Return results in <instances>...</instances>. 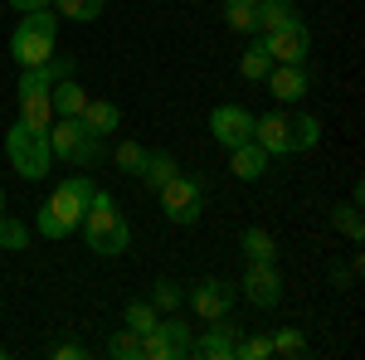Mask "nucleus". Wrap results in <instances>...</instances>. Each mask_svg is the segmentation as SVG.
Instances as JSON below:
<instances>
[{"instance_id":"9","label":"nucleus","mask_w":365,"mask_h":360,"mask_svg":"<svg viewBox=\"0 0 365 360\" xmlns=\"http://www.w3.org/2000/svg\"><path fill=\"white\" fill-rule=\"evenodd\" d=\"M239 287H244V297H249L258 312H273V307L282 302V273H278V263H249Z\"/></svg>"},{"instance_id":"19","label":"nucleus","mask_w":365,"mask_h":360,"mask_svg":"<svg viewBox=\"0 0 365 360\" xmlns=\"http://www.w3.org/2000/svg\"><path fill=\"white\" fill-rule=\"evenodd\" d=\"M268 73H273V54H268L263 39L253 34V44L244 49V58H239V78H244V83H263Z\"/></svg>"},{"instance_id":"17","label":"nucleus","mask_w":365,"mask_h":360,"mask_svg":"<svg viewBox=\"0 0 365 360\" xmlns=\"http://www.w3.org/2000/svg\"><path fill=\"white\" fill-rule=\"evenodd\" d=\"M49 103H54V117H78V112L88 108V93H83V83H78V73H73V78H58V83L49 88Z\"/></svg>"},{"instance_id":"7","label":"nucleus","mask_w":365,"mask_h":360,"mask_svg":"<svg viewBox=\"0 0 365 360\" xmlns=\"http://www.w3.org/2000/svg\"><path fill=\"white\" fill-rule=\"evenodd\" d=\"M239 336H244V326H239V322L225 312V317L205 322V336H195V341H190V356H195V360H234Z\"/></svg>"},{"instance_id":"34","label":"nucleus","mask_w":365,"mask_h":360,"mask_svg":"<svg viewBox=\"0 0 365 360\" xmlns=\"http://www.w3.org/2000/svg\"><path fill=\"white\" fill-rule=\"evenodd\" d=\"M141 360H175V351H170V341L161 331H156V326H151V331L141 336Z\"/></svg>"},{"instance_id":"36","label":"nucleus","mask_w":365,"mask_h":360,"mask_svg":"<svg viewBox=\"0 0 365 360\" xmlns=\"http://www.w3.org/2000/svg\"><path fill=\"white\" fill-rule=\"evenodd\" d=\"M49 5H54V0H10V10H15V15H29V10H49Z\"/></svg>"},{"instance_id":"30","label":"nucleus","mask_w":365,"mask_h":360,"mask_svg":"<svg viewBox=\"0 0 365 360\" xmlns=\"http://www.w3.org/2000/svg\"><path fill=\"white\" fill-rule=\"evenodd\" d=\"M141 161H146V146H141V141H117L113 146V166L122 170V175H137Z\"/></svg>"},{"instance_id":"14","label":"nucleus","mask_w":365,"mask_h":360,"mask_svg":"<svg viewBox=\"0 0 365 360\" xmlns=\"http://www.w3.org/2000/svg\"><path fill=\"white\" fill-rule=\"evenodd\" d=\"M268 161H273V156H268L258 141H244V146L229 151V170H234L239 180H263V175H268Z\"/></svg>"},{"instance_id":"10","label":"nucleus","mask_w":365,"mask_h":360,"mask_svg":"<svg viewBox=\"0 0 365 360\" xmlns=\"http://www.w3.org/2000/svg\"><path fill=\"white\" fill-rule=\"evenodd\" d=\"M234 302H239V292H234V282H225V277H205V282L190 287V312H195L200 322H215V317L234 312Z\"/></svg>"},{"instance_id":"1","label":"nucleus","mask_w":365,"mask_h":360,"mask_svg":"<svg viewBox=\"0 0 365 360\" xmlns=\"http://www.w3.org/2000/svg\"><path fill=\"white\" fill-rule=\"evenodd\" d=\"M93 175H68L63 185H58L44 205H39V220H34V229L44 234V239H68V234H78V224H83L88 215V200H93Z\"/></svg>"},{"instance_id":"31","label":"nucleus","mask_w":365,"mask_h":360,"mask_svg":"<svg viewBox=\"0 0 365 360\" xmlns=\"http://www.w3.org/2000/svg\"><path fill=\"white\" fill-rule=\"evenodd\" d=\"M220 15H225V25L229 29H239V34H253V0H225V10H220Z\"/></svg>"},{"instance_id":"8","label":"nucleus","mask_w":365,"mask_h":360,"mask_svg":"<svg viewBox=\"0 0 365 360\" xmlns=\"http://www.w3.org/2000/svg\"><path fill=\"white\" fill-rule=\"evenodd\" d=\"M210 137L220 141L225 151H234V146L253 141V112L239 108V103H220V108L210 112Z\"/></svg>"},{"instance_id":"5","label":"nucleus","mask_w":365,"mask_h":360,"mask_svg":"<svg viewBox=\"0 0 365 360\" xmlns=\"http://www.w3.org/2000/svg\"><path fill=\"white\" fill-rule=\"evenodd\" d=\"M49 146H54V161H68V166H98V156H103V137H93L78 117H54Z\"/></svg>"},{"instance_id":"11","label":"nucleus","mask_w":365,"mask_h":360,"mask_svg":"<svg viewBox=\"0 0 365 360\" xmlns=\"http://www.w3.org/2000/svg\"><path fill=\"white\" fill-rule=\"evenodd\" d=\"M258 39H263V49L273 54V63H307V54H312V34H307L302 20L273 29V34H258Z\"/></svg>"},{"instance_id":"33","label":"nucleus","mask_w":365,"mask_h":360,"mask_svg":"<svg viewBox=\"0 0 365 360\" xmlns=\"http://www.w3.org/2000/svg\"><path fill=\"white\" fill-rule=\"evenodd\" d=\"M234 360H273V341H268L263 331H258V336H239Z\"/></svg>"},{"instance_id":"25","label":"nucleus","mask_w":365,"mask_h":360,"mask_svg":"<svg viewBox=\"0 0 365 360\" xmlns=\"http://www.w3.org/2000/svg\"><path fill=\"white\" fill-rule=\"evenodd\" d=\"M49 10L63 15V20H73V25H93V20L103 15V0H54Z\"/></svg>"},{"instance_id":"13","label":"nucleus","mask_w":365,"mask_h":360,"mask_svg":"<svg viewBox=\"0 0 365 360\" xmlns=\"http://www.w3.org/2000/svg\"><path fill=\"white\" fill-rule=\"evenodd\" d=\"M263 83H268V93L287 108V103H302V98H307L312 78H307V68H302V63H273V73H268Z\"/></svg>"},{"instance_id":"37","label":"nucleus","mask_w":365,"mask_h":360,"mask_svg":"<svg viewBox=\"0 0 365 360\" xmlns=\"http://www.w3.org/2000/svg\"><path fill=\"white\" fill-rule=\"evenodd\" d=\"M0 220H5V185H0Z\"/></svg>"},{"instance_id":"20","label":"nucleus","mask_w":365,"mask_h":360,"mask_svg":"<svg viewBox=\"0 0 365 360\" xmlns=\"http://www.w3.org/2000/svg\"><path fill=\"white\" fill-rule=\"evenodd\" d=\"M239 244H244V258H249V263H278V244H273V234L258 229V224H249V229L239 234Z\"/></svg>"},{"instance_id":"3","label":"nucleus","mask_w":365,"mask_h":360,"mask_svg":"<svg viewBox=\"0 0 365 360\" xmlns=\"http://www.w3.org/2000/svg\"><path fill=\"white\" fill-rule=\"evenodd\" d=\"M5 161L20 180H44L54 170V146H49V127H29L15 122L5 132Z\"/></svg>"},{"instance_id":"4","label":"nucleus","mask_w":365,"mask_h":360,"mask_svg":"<svg viewBox=\"0 0 365 360\" xmlns=\"http://www.w3.org/2000/svg\"><path fill=\"white\" fill-rule=\"evenodd\" d=\"M54 39H58V15L54 10H29V15H20V25L10 34V54H15L20 68L49 63V58L58 54Z\"/></svg>"},{"instance_id":"24","label":"nucleus","mask_w":365,"mask_h":360,"mask_svg":"<svg viewBox=\"0 0 365 360\" xmlns=\"http://www.w3.org/2000/svg\"><path fill=\"white\" fill-rule=\"evenodd\" d=\"M122 322H127L137 336H146L156 322H161V312L151 307V297H132V302H127V312H122Z\"/></svg>"},{"instance_id":"21","label":"nucleus","mask_w":365,"mask_h":360,"mask_svg":"<svg viewBox=\"0 0 365 360\" xmlns=\"http://www.w3.org/2000/svg\"><path fill=\"white\" fill-rule=\"evenodd\" d=\"M156 331H161V336L170 341V351H175V360H185V356H190V341H195V336H190V326L180 322V312H161Z\"/></svg>"},{"instance_id":"22","label":"nucleus","mask_w":365,"mask_h":360,"mask_svg":"<svg viewBox=\"0 0 365 360\" xmlns=\"http://www.w3.org/2000/svg\"><path fill=\"white\" fill-rule=\"evenodd\" d=\"M15 98H20V122H29V127H49L54 122L49 93H15Z\"/></svg>"},{"instance_id":"27","label":"nucleus","mask_w":365,"mask_h":360,"mask_svg":"<svg viewBox=\"0 0 365 360\" xmlns=\"http://www.w3.org/2000/svg\"><path fill=\"white\" fill-rule=\"evenodd\" d=\"M0 249L5 253H25L29 249V224L15 220V215H5V220H0Z\"/></svg>"},{"instance_id":"12","label":"nucleus","mask_w":365,"mask_h":360,"mask_svg":"<svg viewBox=\"0 0 365 360\" xmlns=\"http://www.w3.org/2000/svg\"><path fill=\"white\" fill-rule=\"evenodd\" d=\"M253 141L268 156H292V117L287 112H263L253 117Z\"/></svg>"},{"instance_id":"32","label":"nucleus","mask_w":365,"mask_h":360,"mask_svg":"<svg viewBox=\"0 0 365 360\" xmlns=\"http://www.w3.org/2000/svg\"><path fill=\"white\" fill-rule=\"evenodd\" d=\"M336 229L351 239V244H361V239H365V220H361V205H356V200L336 210Z\"/></svg>"},{"instance_id":"6","label":"nucleus","mask_w":365,"mask_h":360,"mask_svg":"<svg viewBox=\"0 0 365 360\" xmlns=\"http://www.w3.org/2000/svg\"><path fill=\"white\" fill-rule=\"evenodd\" d=\"M161 210H166L170 224H200V215H205V180L200 175H170L166 185H161Z\"/></svg>"},{"instance_id":"38","label":"nucleus","mask_w":365,"mask_h":360,"mask_svg":"<svg viewBox=\"0 0 365 360\" xmlns=\"http://www.w3.org/2000/svg\"><path fill=\"white\" fill-rule=\"evenodd\" d=\"M5 356H10V351H5V346H0V360H5Z\"/></svg>"},{"instance_id":"23","label":"nucleus","mask_w":365,"mask_h":360,"mask_svg":"<svg viewBox=\"0 0 365 360\" xmlns=\"http://www.w3.org/2000/svg\"><path fill=\"white\" fill-rule=\"evenodd\" d=\"M322 146V122L312 112H297L292 117V151H317Z\"/></svg>"},{"instance_id":"26","label":"nucleus","mask_w":365,"mask_h":360,"mask_svg":"<svg viewBox=\"0 0 365 360\" xmlns=\"http://www.w3.org/2000/svg\"><path fill=\"white\" fill-rule=\"evenodd\" d=\"M180 302H185V287L180 282H170V277H156L151 282V307L156 312H180Z\"/></svg>"},{"instance_id":"29","label":"nucleus","mask_w":365,"mask_h":360,"mask_svg":"<svg viewBox=\"0 0 365 360\" xmlns=\"http://www.w3.org/2000/svg\"><path fill=\"white\" fill-rule=\"evenodd\" d=\"M108 356L113 360H141V336L132 326H122V331L108 336Z\"/></svg>"},{"instance_id":"16","label":"nucleus","mask_w":365,"mask_h":360,"mask_svg":"<svg viewBox=\"0 0 365 360\" xmlns=\"http://www.w3.org/2000/svg\"><path fill=\"white\" fill-rule=\"evenodd\" d=\"M292 20H302L292 0H253V25H258L253 34H273V29L292 25Z\"/></svg>"},{"instance_id":"2","label":"nucleus","mask_w":365,"mask_h":360,"mask_svg":"<svg viewBox=\"0 0 365 360\" xmlns=\"http://www.w3.org/2000/svg\"><path fill=\"white\" fill-rule=\"evenodd\" d=\"M78 229H83L88 249L98 253V258H122V253L132 249V224H127V215L117 210V200L108 190H93L88 215Z\"/></svg>"},{"instance_id":"35","label":"nucleus","mask_w":365,"mask_h":360,"mask_svg":"<svg viewBox=\"0 0 365 360\" xmlns=\"http://www.w3.org/2000/svg\"><path fill=\"white\" fill-rule=\"evenodd\" d=\"M49 356H54V360H88V351L78 346V341H58V346L49 351Z\"/></svg>"},{"instance_id":"28","label":"nucleus","mask_w":365,"mask_h":360,"mask_svg":"<svg viewBox=\"0 0 365 360\" xmlns=\"http://www.w3.org/2000/svg\"><path fill=\"white\" fill-rule=\"evenodd\" d=\"M268 341H273V356H282V360H292V356H302V351H307V336L297 331V326H278Z\"/></svg>"},{"instance_id":"18","label":"nucleus","mask_w":365,"mask_h":360,"mask_svg":"<svg viewBox=\"0 0 365 360\" xmlns=\"http://www.w3.org/2000/svg\"><path fill=\"white\" fill-rule=\"evenodd\" d=\"M170 175H180V161H175L170 151H146V161H141V170H137L141 185H146V190H161Z\"/></svg>"},{"instance_id":"15","label":"nucleus","mask_w":365,"mask_h":360,"mask_svg":"<svg viewBox=\"0 0 365 360\" xmlns=\"http://www.w3.org/2000/svg\"><path fill=\"white\" fill-rule=\"evenodd\" d=\"M78 122H83L93 137H113L117 127H122V108L108 103V98H88V108L78 112Z\"/></svg>"}]
</instances>
